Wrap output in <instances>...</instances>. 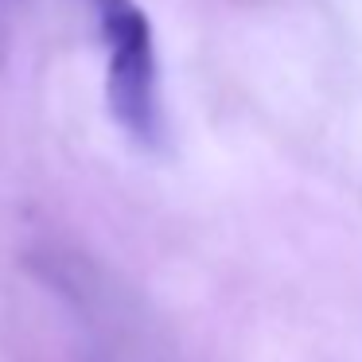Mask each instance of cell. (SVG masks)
<instances>
[{"mask_svg": "<svg viewBox=\"0 0 362 362\" xmlns=\"http://www.w3.org/2000/svg\"><path fill=\"white\" fill-rule=\"evenodd\" d=\"M98 24L110 43V110L133 141H160L156 47L148 16L136 0H94Z\"/></svg>", "mask_w": 362, "mask_h": 362, "instance_id": "1", "label": "cell"}]
</instances>
